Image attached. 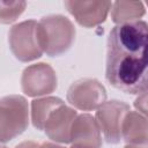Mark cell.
Listing matches in <instances>:
<instances>
[{
	"label": "cell",
	"mask_w": 148,
	"mask_h": 148,
	"mask_svg": "<svg viewBox=\"0 0 148 148\" xmlns=\"http://www.w3.org/2000/svg\"><path fill=\"white\" fill-rule=\"evenodd\" d=\"M105 77L127 94L148 90V24L143 21L117 24L108 37Z\"/></svg>",
	"instance_id": "6da1fadb"
},
{
	"label": "cell",
	"mask_w": 148,
	"mask_h": 148,
	"mask_svg": "<svg viewBox=\"0 0 148 148\" xmlns=\"http://www.w3.org/2000/svg\"><path fill=\"white\" fill-rule=\"evenodd\" d=\"M40 43L50 57H59L71 49L75 40V27L64 15H47L38 22Z\"/></svg>",
	"instance_id": "7a4b0ae2"
},
{
	"label": "cell",
	"mask_w": 148,
	"mask_h": 148,
	"mask_svg": "<svg viewBox=\"0 0 148 148\" xmlns=\"http://www.w3.org/2000/svg\"><path fill=\"white\" fill-rule=\"evenodd\" d=\"M8 44L14 57L22 62L42 57L44 50L40 43L38 22L28 20L13 25L8 32Z\"/></svg>",
	"instance_id": "3957f363"
},
{
	"label": "cell",
	"mask_w": 148,
	"mask_h": 148,
	"mask_svg": "<svg viewBox=\"0 0 148 148\" xmlns=\"http://www.w3.org/2000/svg\"><path fill=\"white\" fill-rule=\"evenodd\" d=\"M29 125V106L24 97L8 95L0 101V139L6 143L22 134Z\"/></svg>",
	"instance_id": "277c9868"
},
{
	"label": "cell",
	"mask_w": 148,
	"mask_h": 148,
	"mask_svg": "<svg viewBox=\"0 0 148 148\" xmlns=\"http://www.w3.org/2000/svg\"><path fill=\"white\" fill-rule=\"evenodd\" d=\"M58 79L54 69L46 62L32 64L24 68L21 75L22 91L29 97H39L57 89Z\"/></svg>",
	"instance_id": "5b68a950"
},
{
	"label": "cell",
	"mask_w": 148,
	"mask_h": 148,
	"mask_svg": "<svg viewBox=\"0 0 148 148\" xmlns=\"http://www.w3.org/2000/svg\"><path fill=\"white\" fill-rule=\"evenodd\" d=\"M67 101L75 109L82 111L97 110L106 102V90L96 79H80L71 84L67 90Z\"/></svg>",
	"instance_id": "8992f818"
},
{
	"label": "cell",
	"mask_w": 148,
	"mask_h": 148,
	"mask_svg": "<svg viewBox=\"0 0 148 148\" xmlns=\"http://www.w3.org/2000/svg\"><path fill=\"white\" fill-rule=\"evenodd\" d=\"M130 111L128 104L117 99L106 101L96 110L95 119L108 143L116 145L121 140L123 121Z\"/></svg>",
	"instance_id": "52a82bcc"
},
{
	"label": "cell",
	"mask_w": 148,
	"mask_h": 148,
	"mask_svg": "<svg viewBox=\"0 0 148 148\" xmlns=\"http://www.w3.org/2000/svg\"><path fill=\"white\" fill-rule=\"evenodd\" d=\"M64 6L80 25L84 28H92L105 21L112 8V2L68 0L64 2Z\"/></svg>",
	"instance_id": "ba28073f"
},
{
	"label": "cell",
	"mask_w": 148,
	"mask_h": 148,
	"mask_svg": "<svg viewBox=\"0 0 148 148\" xmlns=\"http://www.w3.org/2000/svg\"><path fill=\"white\" fill-rule=\"evenodd\" d=\"M101 128L92 116L77 114L71 130V143L79 148H101Z\"/></svg>",
	"instance_id": "9c48e42d"
},
{
	"label": "cell",
	"mask_w": 148,
	"mask_h": 148,
	"mask_svg": "<svg viewBox=\"0 0 148 148\" xmlns=\"http://www.w3.org/2000/svg\"><path fill=\"white\" fill-rule=\"evenodd\" d=\"M76 117V111L65 104L57 108L45 123L44 131L46 135L52 141L71 143V130Z\"/></svg>",
	"instance_id": "30bf717a"
},
{
	"label": "cell",
	"mask_w": 148,
	"mask_h": 148,
	"mask_svg": "<svg viewBox=\"0 0 148 148\" xmlns=\"http://www.w3.org/2000/svg\"><path fill=\"white\" fill-rule=\"evenodd\" d=\"M121 139L127 145L148 143V118L138 111H130L123 121Z\"/></svg>",
	"instance_id": "8fae6325"
},
{
	"label": "cell",
	"mask_w": 148,
	"mask_h": 148,
	"mask_svg": "<svg viewBox=\"0 0 148 148\" xmlns=\"http://www.w3.org/2000/svg\"><path fill=\"white\" fill-rule=\"evenodd\" d=\"M62 99L58 97H40L31 102V123L35 128L44 130L49 116L59 106L64 105Z\"/></svg>",
	"instance_id": "7c38bea8"
},
{
	"label": "cell",
	"mask_w": 148,
	"mask_h": 148,
	"mask_svg": "<svg viewBox=\"0 0 148 148\" xmlns=\"http://www.w3.org/2000/svg\"><path fill=\"white\" fill-rule=\"evenodd\" d=\"M146 13L141 1H116L112 3L111 18L117 24L139 21Z\"/></svg>",
	"instance_id": "4fadbf2b"
},
{
	"label": "cell",
	"mask_w": 148,
	"mask_h": 148,
	"mask_svg": "<svg viewBox=\"0 0 148 148\" xmlns=\"http://www.w3.org/2000/svg\"><path fill=\"white\" fill-rule=\"evenodd\" d=\"M27 2L24 1H6L0 0V21L3 24H9L24 12Z\"/></svg>",
	"instance_id": "5bb4252c"
},
{
	"label": "cell",
	"mask_w": 148,
	"mask_h": 148,
	"mask_svg": "<svg viewBox=\"0 0 148 148\" xmlns=\"http://www.w3.org/2000/svg\"><path fill=\"white\" fill-rule=\"evenodd\" d=\"M134 108L138 110V112H140L146 118H148V90L142 92V94H140L135 98Z\"/></svg>",
	"instance_id": "9a60e30c"
},
{
	"label": "cell",
	"mask_w": 148,
	"mask_h": 148,
	"mask_svg": "<svg viewBox=\"0 0 148 148\" xmlns=\"http://www.w3.org/2000/svg\"><path fill=\"white\" fill-rule=\"evenodd\" d=\"M15 148H39V143L35 141H23L18 143Z\"/></svg>",
	"instance_id": "2e32d148"
},
{
	"label": "cell",
	"mask_w": 148,
	"mask_h": 148,
	"mask_svg": "<svg viewBox=\"0 0 148 148\" xmlns=\"http://www.w3.org/2000/svg\"><path fill=\"white\" fill-rule=\"evenodd\" d=\"M39 148H65V147L56 145V143H52V142H44V143L39 145Z\"/></svg>",
	"instance_id": "e0dca14e"
},
{
	"label": "cell",
	"mask_w": 148,
	"mask_h": 148,
	"mask_svg": "<svg viewBox=\"0 0 148 148\" xmlns=\"http://www.w3.org/2000/svg\"><path fill=\"white\" fill-rule=\"evenodd\" d=\"M124 148H148V143H142V145H126Z\"/></svg>",
	"instance_id": "ac0fdd59"
},
{
	"label": "cell",
	"mask_w": 148,
	"mask_h": 148,
	"mask_svg": "<svg viewBox=\"0 0 148 148\" xmlns=\"http://www.w3.org/2000/svg\"><path fill=\"white\" fill-rule=\"evenodd\" d=\"M71 148H79V147H75V146H71Z\"/></svg>",
	"instance_id": "d6986e66"
},
{
	"label": "cell",
	"mask_w": 148,
	"mask_h": 148,
	"mask_svg": "<svg viewBox=\"0 0 148 148\" xmlns=\"http://www.w3.org/2000/svg\"><path fill=\"white\" fill-rule=\"evenodd\" d=\"M146 5H147V6H148V1H147V2H146Z\"/></svg>",
	"instance_id": "ffe728a7"
},
{
	"label": "cell",
	"mask_w": 148,
	"mask_h": 148,
	"mask_svg": "<svg viewBox=\"0 0 148 148\" xmlns=\"http://www.w3.org/2000/svg\"><path fill=\"white\" fill-rule=\"evenodd\" d=\"M1 148H7V147H5V146H3V147H1Z\"/></svg>",
	"instance_id": "44dd1931"
}]
</instances>
